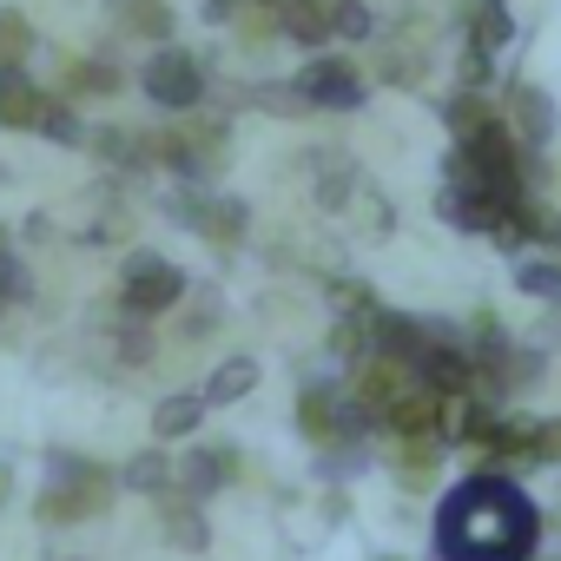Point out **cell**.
I'll use <instances>...</instances> for the list:
<instances>
[{"label":"cell","mask_w":561,"mask_h":561,"mask_svg":"<svg viewBox=\"0 0 561 561\" xmlns=\"http://www.w3.org/2000/svg\"><path fill=\"white\" fill-rule=\"evenodd\" d=\"M277 27H285L291 41H305V47H324V41L337 34L318 0H277Z\"/></svg>","instance_id":"52a82bcc"},{"label":"cell","mask_w":561,"mask_h":561,"mask_svg":"<svg viewBox=\"0 0 561 561\" xmlns=\"http://www.w3.org/2000/svg\"><path fill=\"white\" fill-rule=\"evenodd\" d=\"M179 291H185V277H179L159 251H139V257L126 264V311H133V318L172 311V305H179Z\"/></svg>","instance_id":"3957f363"},{"label":"cell","mask_w":561,"mask_h":561,"mask_svg":"<svg viewBox=\"0 0 561 561\" xmlns=\"http://www.w3.org/2000/svg\"><path fill=\"white\" fill-rule=\"evenodd\" d=\"M47 106H54V100H47L21 67H0V126H41Z\"/></svg>","instance_id":"8992f818"},{"label":"cell","mask_w":561,"mask_h":561,"mask_svg":"<svg viewBox=\"0 0 561 561\" xmlns=\"http://www.w3.org/2000/svg\"><path fill=\"white\" fill-rule=\"evenodd\" d=\"M0 495H8V469H0Z\"/></svg>","instance_id":"d6986e66"},{"label":"cell","mask_w":561,"mask_h":561,"mask_svg":"<svg viewBox=\"0 0 561 561\" xmlns=\"http://www.w3.org/2000/svg\"><path fill=\"white\" fill-rule=\"evenodd\" d=\"M298 93H305L311 106H331V113L364 106V80H357L351 60H311V67L298 73Z\"/></svg>","instance_id":"277c9868"},{"label":"cell","mask_w":561,"mask_h":561,"mask_svg":"<svg viewBox=\"0 0 561 561\" xmlns=\"http://www.w3.org/2000/svg\"><path fill=\"white\" fill-rule=\"evenodd\" d=\"M67 93H119V67H106V60H80L73 73H67Z\"/></svg>","instance_id":"7c38bea8"},{"label":"cell","mask_w":561,"mask_h":561,"mask_svg":"<svg viewBox=\"0 0 561 561\" xmlns=\"http://www.w3.org/2000/svg\"><path fill=\"white\" fill-rule=\"evenodd\" d=\"M469 54H495L502 41H508V14H502V0H482V8L469 14Z\"/></svg>","instance_id":"9c48e42d"},{"label":"cell","mask_w":561,"mask_h":561,"mask_svg":"<svg viewBox=\"0 0 561 561\" xmlns=\"http://www.w3.org/2000/svg\"><path fill=\"white\" fill-rule=\"evenodd\" d=\"M251 383H257V364H251V357H231V364L211 377V390H205V397H211V403H231V397H244Z\"/></svg>","instance_id":"4fadbf2b"},{"label":"cell","mask_w":561,"mask_h":561,"mask_svg":"<svg viewBox=\"0 0 561 561\" xmlns=\"http://www.w3.org/2000/svg\"><path fill=\"white\" fill-rule=\"evenodd\" d=\"M126 482H133V489H159V482H165V456H133V462H126Z\"/></svg>","instance_id":"2e32d148"},{"label":"cell","mask_w":561,"mask_h":561,"mask_svg":"<svg viewBox=\"0 0 561 561\" xmlns=\"http://www.w3.org/2000/svg\"><path fill=\"white\" fill-rule=\"evenodd\" d=\"M370 27H377L370 8H357V0H344V8H337V34H344V41H364Z\"/></svg>","instance_id":"e0dca14e"},{"label":"cell","mask_w":561,"mask_h":561,"mask_svg":"<svg viewBox=\"0 0 561 561\" xmlns=\"http://www.w3.org/2000/svg\"><path fill=\"white\" fill-rule=\"evenodd\" d=\"M27 54H34V27L8 8V14H0V67H21Z\"/></svg>","instance_id":"8fae6325"},{"label":"cell","mask_w":561,"mask_h":561,"mask_svg":"<svg viewBox=\"0 0 561 561\" xmlns=\"http://www.w3.org/2000/svg\"><path fill=\"white\" fill-rule=\"evenodd\" d=\"M106 495H113V489H106V469H93V462H87V476H73V489H54V495L41 502V515H47V522L100 515V508H106Z\"/></svg>","instance_id":"5b68a950"},{"label":"cell","mask_w":561,"mask_h":561,"mask_svg":"<svg viewBox=\"0 0 561 561\" xmlns=\"http://www.w3.org/2000/svg\"><path fill=\"white\" fill-rule=\"evenodd\" d=\"M515 106H522V126H528V133H548V126H554V113H548V93H535V87H515Z\"/></svg>","instance_id":"5bb4252c"},{"label":"cell","mask_w":561,"mask_h":561,"mask_svg":"<svg viewBox=\"0 0 561 561\" xmlns=\"http://www.w3.org/2000/svg\"><path fill=\"white\" fill-rule=\"evenodd\" d=\"M139 87H146V100H152V106H165V113H192V106L205 100V73H198V60H192V54H179V47L152 54V60H146V73H139Z\"/></svg>","instance_id":"7a4b0ae2"},{"label":"cell","mask_w":561,"mask_h":561,"mask_svg":"<svg viewBox=\"0 0 561 561\" xmlns=\"http://www.w3.org/2000/svg\"><path fill=\"white\" fill-rule=\"evenodd\" d=\"M152 430H159V436H192V430H198V397H165V403L152 410Z\"/></svg>","instance_id":"30bf717a"},{"label":"cell","mask_w":561,"mask_h":561,"mask_svg":"<svg viewBox=\"0 0 561 561\" xmlns=\"http://www.w3.org/2000/svg\"><path fill=\"white\" fill-rule=\"evenodd\" d=\"M119 27L146 34V41H172V8H159V0H119Z\"/></svg>","instance_id":"ba28073f"},{"label":"cell","mask_w":561,"mask_h":561,"mask_svg":"<svg viewBox=\"0 0 561 561\" xmlns=\"http://www.w3.org/2000/svg\"><path fill=\"white\" fill-rule=\"evenodd\" d=\"M179 476H185V489H211V482H218V456H192Z\"/></svg>","instance_id":"ac0fdd59"},{"label":"cell","mask_w":561,"mask_h":561,"mask_svg":"<svg viewBox=\"0 0 561 561\" xmlns=\"http://www.w3.org/2000/svg\"><path fill=\"white\" fill-rule=\"evenodd\" d=\"M528 535H535V515L508 482H469L462 495H449L436 541L449 561H522Z\"/></svg>","instance_id":"6da1fadb"},{"label":"cell","mask_w":561,"mask_h":561,"mask_svg":"<svg viewBox=\"0 0 561 561\" xmlns=\"http://www.w3.org/2000/svg\"><path fill=\"white\" fill-rule=\"evenodd\" d=\"M41 133L47 139H67V146H87V126L67 113V106H47V119H41Z\"/></svg>","instance_id":"9a60e30c"}]
</instances>
